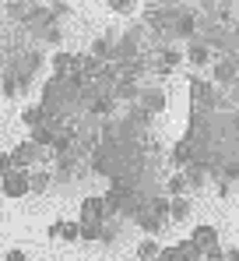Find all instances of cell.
I'll use <instances>...</instances> for the list:
<instances>
[{
	"mask_svg": "<svg viewBox=\"0 0 239 261\" xmlns=\"http://www.w3.org/2000/svg\"><path fill=\"white\" fill-rule=\"evenodd\" d=\"M60 237H64V240H71V244H74V240H81L78 222H67V219H64V226H60Z\"/></svg>",
	"mask_w": 239,
	"mask_h": 261,
	"instance_id": "cell-24",
	"label": "cell"
},
{
	"mask_svg": "<svg viewBox=\"0 0 239 261\" xmlns=\"http://www.w3.org/2000/svg\"><path fill=\"white\" fill-rule=\"evenodd\" d=\"M190 216V201L187 198H169V219H187Z\"/></svg>",
	"mask_w": 239,
	"mask_h": 261,
	"instance_id": "cell-20",
	"label": "cell"
},
{
	"mask_svg": "<svg viewBox=\"0 0 239 261\" xmlns=\"http://www.w3.org/2000/svg\"><path fill=\"white\" fill-rule=\"evenodd\" d=\"M46 187H49V173H46V170L28 173V191H36V194H39V191H46Z\"/></svg>",
	"mask_w": 239,
	"mask_h": 261,
	"instance_id": "cell-22",
	"label": "cell"
},
{
	"mask_svg": "<svg viewBox=\"0 0 239 261\" xmlns=\"http://www.w3.org/2000/svg\"><path fill=\"white\" fill-rule=\"evenodd\" d=\"M109 11H116V14H134V11H137V4H127V0H109Z\"/></svg>",
	"mask_w": 239,
	"mask_h": 261,
	"instance_id": "cell-26",
	"label": "cell"
},
{
	"mask_svg": "<svg viewBox=\"0 0 239 261\" xmlns=\"http://www.w3.org/2000/svg\"><path fill=\"white\" fill-rule=\"evenodd\" d=\"M194 247H200V251H207V247H215L218 244V229L215 226H194V233L187 237Z\"/></svg>",
	"mask_w": 239,
	"mask_h": 261,
	"instance_id": "cell-6",
	"label": "cell"
},
{
	"mask_svg": "<svg viewBox=\"0 0 239 261\" xmlns=\"http://www.w3.org/2000/svg\"><path fill=\"white\" fill-rule=\"evenodd\" d=\"M4 261H28V254H25L21 247H14V251H7V254H4Z\"/></svg>",
	"mask_w": 239,
	"mask_h": 261,
	"instance_id": "cell-31",
	"label": "cell"
},
{
	"mask_svg": "<svg viewBox=\"0 0 239 261\" xmlns=\"http://www.w3.org/2000/svg\"><path fill=\"white\" fill-rule=\"evenodd\" d=\"M53 155V148H39L36 141H18L14 145V152H11V170H32L39 159H49Z\"/></svg>",
	"mask_w": 239,
	"mask_h": 261,
	"instance_id": "cell-1",
	"label": "cell"
},
{
	"mask_svg": "<svg viewBox=\"0 0 239 261\" xmlns=\"http://www.w3.org/2000/svg\"><path fill=\"white\" fill-rule=\"evenodd\" d=\"M106 205H102V194L95 198H81V222H106Z\"/></svg>",
	"mask_w": 239,
	"mask_h": 261,
	"instance_id": "cell-5",
	"label": "cell"
},
{
	"mask_svg": "<svg viewBox=\"0 0 239 261\" xmlns=\"http://www.w3.org/2000/svg\"><path fill=\"white\" fill-rule=\"evenodd\" d=\"M102 67H106V64H102V60H95L92 53H88V57H81V74H88V78H95V74H99Z\"/></svg>",
	"mask_w": 239,
	"mask_h": 261,
	"instance_id": "cell-23",
	"label": "cell"
},
{
	"mask_svg": "<svg viewBox=\"0 0 239 261\" xmlns=\"http://www.w3.org/2000/svg\"><path fill=\"white\" fill-rule=\"evenodd\" d=\"M4 194L7 198H25L28 194V173L25 170H11L4 176Z\"/></svg>",
	"mask_w": 239,
	"mask_h": 261,
	"instance_id": "cell-4",
	"label": "cell"
},
{
	"mask_svg": "<svg viewBox=\"0 0 239 261\" xmlns=\"http://www.w3.org/2000/svg\"><path fill=\"white\" fill-rule=\"evenodd\" d=\"M134 219H137V226H141V229H144L148 237H155V233H159L162 226H165V222H162V219H155L152 212H148V208H144V212H137Z\"/></svg>",
	"mask_w": 239,
	"mask_h": 261,
	"instance_id": "cell-14",
	"label": "cell"
},
{
	"mask_svg": "<svg viewBox=\"0 0 239 261\" xmlns=\"http://www.w3.org/2000/svg\"><path fill=\"white\" fill-rule=\"evenodd\" d=\"M211 74H215L211 85H222V88L236 85V82H239V57H222V60H215Z\"/></svg>",
	"mask_w": 239,
	"mask_h": 261,
	"instance_id": "cell-2",
	"label": "cell"
},
{
	"mask_svg": "<svg viewBox=\"0 0 239 261\" xmlns=\"http://www.w3.org/2000/svg\"><path fill=\"white\" fill-rule=\"evenodd\" d=\"M137 95H141V85H137V82H127V78L113 88V99H116V102H130V106H134Z\"/></svg>",
	"mask_w": 239,
	"mask_h": 261,
	"instance_id": "cell-9",
	"label": "cell"
},
{
	"mask_svg": "<svg viewBox=\"0 0 239 261\" xmlns=\"http://www.w3.org/2000/svg\"><path fill=\"white\" fill-rule=\"evenodd\" d=\"M225 261H239V247H229L225 251Z\"/></svg>",
	"mask_w": 239,
	"mask_h": 261,
	"instance_id": "cell-33",
	"label": "cell"
},
{
	"mask_svg": "<svg viewBox=\"0 0 239 261\" xmlns=\"http://www.w3.org/2000/svg\"><path fill=\"white\" fill-rule=\"evenodd\" d=\"M137 106H141V110H148V113H162V110L169 106V95H165L162 88H141Z\"/></svg>",
	"mask_w": 239,
	"mask_h": 261,
	"instance_id": "cell-3",
	"label": "cell"
},
{
	"mask_svg": "<svg viewBox=\"0 0 239 261\" xmlns=\"http://www.w3.org/2000/svg\"><path fill=\"white\" fill-rule=\"evenodd\" d=\"M222 95H225V106H229V110H239V82H236V85H229Z\"/></svg>",
	"mask_w": 239,
	"mask_h": 261,
	"instance_id": "cell-25",
	"label": "cell"
},
{
	"mask_svg": "<svg viewBox=\"0 0 239 261\" xmlns=\"http://www.w3.org/2000/svg\"><path fill=\"white\" fill-rule=\"evenodd\" d=\"M155 261H180V251H176V247H162Z\"/></svg>",
	"mask_w": 239,
	"mask_h": 261,
	"instance_id": "cell-29",
	"label": "cell"
},
{
	"mask_svg": "<svg viewBox=\"0 0 239 261\" xmlns=\"http://www.w3.org/2000/svg\"><path fill=\"white\" fill-rule=\"evenodd\" d=\"M183 60H190L194 67H204V64H211V49H207L204 43H190L187 53H183Z\"/></svg>",
	"mask_w": 239,
	"mask_h": 261,
	"instance_id": "cell-10",
	"label": "cell"
},
{
	"mask_svg": "<svg viewBox=\"0 0 239 261\" xmlns=\"http://www.w3.org/2000/svg\"><path fill=\"white\" fill-rule=\"evenodd\" d=\"M180 64H183V49H176V46H162L159 49V60H155L159 71H172V67H180Z\"/></svg>",
	"mask_w": 239,
	"mask_h": 261,
	"instance_id": "cell-8",
	"label": "cell"
},
{
	"mask_svg": "<svg viewBox=\"0 0 239 261\" xmlns=\"http://www.w3.org/2000/svg\"><path fill=\"white\" fill-rule=\"evenodd\" d=\"M190 187H187V176L183 173H172L169 180H165V198H183Z\"/></svg>",
	"mask_w": 239,
	"mask_h": 261,
	"instance_id": "cell-13",
	"label": "cell"
},
{
	"mask_svg": "<svg viewBox=\"0 0 239 261\" xmlns=\"http://www.w3.org/2000/svg\"><path fill=\"white\" fill-rule=\"evenodd\" d=\"M53 138H56L53 124H39V127H32V138L28 141H36L39 148H53Z\"/></svg>",
	"mask_w": 239,
	"mask_h": 261,
	"instance_id": "cell-12",
	"label": "cell"
},
{
	"mask_svg": "<svg viewBox=\"0 0 239 261\" xmlns=\"http://www.w3.org/2000/svg\"><path fill=\"white\" fill-rule=\"evenodd\" d=\"M7 173H11V155H7V152H0V180H4Z\"/></svg>",
	"mask_w": 239,
	"mask_h": 261,
	"instance_id": "cell-32",
	"label": "cell"
},
{
	"mask_svg": "<svg viewBox=\"0 0 239 261\" xmlns=\"http://www.w3.org/2000/svg\"><path fill=\"white\" fill-rule=\"evenodd\" d=\"M176 251H180V261H204V251H200V247H194L190 240L176 244Z\"/></svg>",
	"mask_w": 239,
	"mask_h": 261,
	"instance_id": "cell-19",
	"label": "cell"
},
{
	"mask_svg": "<svg viewBox=\"0 0 239 261\" xmlns=\"http://www.w3.org/2000/svg\"><path fill=\"white\" fill-rule=\"evenodd\" d=\"M81 240H102V222H78Z\"/></svg>",
	"mask_w": 239,
	"mask_h": 261,
	"instance_id": "cell-21",
	"label": "cell"
},
{
	"mask_svg": "<svg viewBox=\"0 0 239 261\" xmlns=\"http://www.w3.org/2000/svg\"><path fill=\"white\" fill-rule=\"evenodd\" d=\"M21 120H25L28 127H39V124H46V110H42L39 102H36V106H25V110H21Z\"/></svg>",
	"mask_w": 239,
	"mask_h": 261,
	"instance_id": "cell-15",
	"label": "cell"
},
{
	"mask_svg": "<svg viewBox=\"0 0 239 261\" xmlns=\"http://www.w3.org/2000/svg\"><path fill=\"white\" fill-rule=\"evenodd\" d=\"M159 240H155V237H148V240H141V244H137V258L141 261H155L159 258Z\"/></svg>",
	"mask_w": 239,
	"mask_h": 261,
	"instance_id": "cell-16",
	"label": "cell"
},
{
	"mask_svg": "<svg viewBox=\"0 0 239 261\" xmlns=\"http://www.w3.org/2000/svg\"><path fill=\"white\" fill-rule=\"evenodd\" d=\"M207 173L215 176L218 184H225V187H229L232 180H239V159H225V163H218V166H211Z\"/></svg>",
	"mask_w": 239,
	"mask_h": 261,
	"instance_id": "cell-7",
	"label": "cell"
},
{
	"mask_svg": "<svg viewBox=\"0 0 239 261\" xmlns=\"http://www.w3.org/2000/svg\"><path fill=\"white\" fill-rule=\"evenodd\" d=\"M0 92H4L7 99H18V95L25 92V85H21L18 78H11V74H4V78H0Z\"/></svg>",
	"mask_w": 239,
	"mask_h": 261,
	"instance_id": "cell-18",
	"label": "cell"
},
{
	"mask_svg": "<svg viewBox=\"0 0 239 261\" xmlns=\"http://www.w3.org/2000/svg\"><path fill=\"white\" fill-rule=\"evenodd\" d=\"M60 226H64V219L49 222V226H46V237H49V240H56V237H60Z\"/></svg>",
	"mask_w": 239,
	"mask_h": 261,
	"instance_id": "cell-30",
	"label": "cell"
},
{
	"mask_svg": "<svg viewBox=\"0 0 239 261\" xmlns=\"http://www.w3.org/2000/svg\"><path fill=\"white\" fill-rule=\"evenodd\" d=\"M0 194H4V180H0Z\"/></svg>",
	"mask_w": 239,
	"mask_h": 261,
	"instance_id": "cell-34",
	"label": "cell"
},
{
	"mask_svg": "<svg viewBox=\"0 0 239 261\" xmlns=\"http://www.w3.org/2000/svg\"><path fill=\"white\" fill-rule=\"evenodd\" d=\"M183 176H187V187H204L207 184V166H200V163H190V166H183Z\"/></svg>",
	"mask_w": 239,
	"mask_h": 261,
	"instance_id": "cell-11",
	"label": "cell"
},
{
	"mask_svg": "<svg viewBox=\"0 0 239 261\" xmlns=\"http://www.w3.org/2000/svg\"><path fill=\"white\" fill-rule=\"evenodd\" d=\"M204 261H225V251L215 244V247H207V251H204Z\"/></svg>",
	"mask_w": 239,
	"mask_h": 261,
	"instance_id": "cell-28",
	"label": "cell"
},
{
	"mask_svg": "<svg viewBox=\"0 0 239 261\" xmlns=\"http://www.w3.org/2000/svg\"><path fill=\"white\" fill-rule=\"evenodd\" d=\"M148 212L165 222V219H169V198H165V194H155V198L148 201Z\"/></svg>",
	"mask_w": 239,
	"mask_h": 261,
	"instance_id": "cell-17",
	"label": "cell"
},
{
	"mask_svg": "<svg viewBox=\"0 0 239 261\" xmlns=\"http://www.w3.org/2000/svg\"><path fill=\"white\" fill-rule=\"evenodd\" d=\"M42 39H46V43H60V39H64V32H60V29H56V21H53V25H49V29H46V32H42Z\"/></svg>",
	"mask_w": 239,
	"mask_h": 261,
	"instance_id": "cell-27",
	"label": "cell"
}]
</instances>
